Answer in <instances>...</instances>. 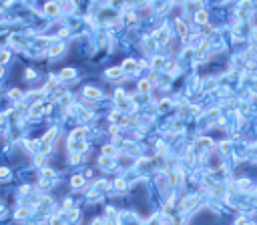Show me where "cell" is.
I'll list each match as a JSON object with an SVG mask.
<instances>
[{
    "instance_id": "obj_27",
    "label": "cell",
    "mask_w": 257,
    "mask_h": 225,
    "mask_svg": "<svg viewBox=\"0 0 257 225\" xmlns=\"http://www.w3.org/2000/svg\"><path fill=\"white\" fill-rule=\"evenodd\" d=\"M249 151H251V153H255V155H257V145H253V147L249 149Z\"/></svg>"
},
{
    "instance_id": "obj_17",
    "label": "cell",
    "mask_w": 257,
    "mask_h": 225,
    "mask_svg": "<svg viewBox=\"0 0 257 225\" xmlns=\"http://www.w3.org/2000/svg\"><path fill=\"white\" fill-rule=\"evenodd\" d=\"M115 187H117V189H125V181H123V179H117V181H115Z\"/></svg>"
},
{
    "instance_id": "obj_26",
    "label": "cell",
    "mask_w": 257,
    "mask_h": 225,
    "mask_svg": "<svg viewBox=\"0 0 257 225\" xmlns=\"http://www.w3.org/2000/svg\"><path fill=\"white\" fill-rule=\"evenodd\" d=\"M52 225H64V223H62L60 219H52Z\"/></svg>"
},
{
    "instance_id": "obj_13",
    "label": "cell",
    "mask_w": 257,
    "mask_h": 225,
    "mask_svg": "<svg viewBox=\"0 0 257 225\" xmlns=\"http://www.w3.org/2000/svg\"><path fill=\"white\" fill-rule=\"evenodd\" d=\"M40 109H42V107H40V103H36V105L32 107V111H30V115H32V117H36V115L40 113Z\"/></svg>"
},
{
    "instance_id": "obj_3",
    "label": "cell",
    "mask_w": 257,
    "mask_h": 225,
    "mask_svg": "<svg viewBox=\"0 0 257 225\" xmlns=\"http://www.w3.org/2000/svg\"><path fill=\"white\" fill-rule=\"evenodd\" d=\"M44 12H46V14H50V16H54V14L58 12V6H56L54 2H48V4H46V8H44Z\"/></svg>"
},
{
    "instance_id": "obj_21",
    "label": "cell",
    "mask_w": 257,
    "mask_h": 225,
    "mask_svg": "<svg viewBox=\"0 0 257 225\" xmlns=\"http://www.w3.org/2000/svg\"><path fill=\"white\" fill-rule=\"evenodd\" d=\"M115 96H117V101H123V98H125V92H123V90H117Z\"/></svg>"
},
{
    "instance_id": "obj_20",
    "label": "cell",
    "mask_w": 257,
    "mask_h": 225,
    "mask_svg": "<svg viewBox=\"0 0 257 225\" xmlns=\"http://www.w3.org/2000/svg\"><path fill=\"white\" fill-rule=\"evenodd\" d=\"M153 64H155V66H161V64H163V58H161V56L153 58Z\"/></svg>"
},
{
    "instance_id": "obj_28",
    "label": "cell",
    "mask_w": 257,
    "mask_h": 225,
    "mask_svg": "<svg viewBox=\"0 0 257 225\" xmlns=\"http://www.w3.org/2000/svg\"><path fill=\"white\" fill-rule=\"evenodd\" d=\"M237 225H245V221H243V219H239V221H237Z\"/></svg>"
},
{
    "instance_id": "obj_15",
    "label": "cell",
    "mask_w": 257,
    "mask_h": 225,
    "mask_svg": "<svg viewBox=\"0 0 257 225\" xmlns=\"http://www.w3.org/2000/svg\"><path fill=\"white\" fill-rule=\"evenodd\" d=\"M103 153H105V155H115V147H111V145H109V147H105V149H103Z\"/></svg>"
},
{
    "instance_id": "obj_10",
    "label": "cell",
    "mask_w": 257,
    "mask_h": 225,
    "mask_svg": "<svg viewBox=\"0 0 257 225\" xmlns=\"http://www.w3.org/2000/svg\"><path fill=\"white\" fill-rule=\"evenodd\" d=\"M149 89H151V83L149 81H141L139 83V90L141 92H149Z\"/></svg>"
},
{
    "instance_id": "obj_25",
    "label": "cell",
    "mask_w": 257,
    "mask_h": 225,
    "mask_svg": "<svg viewBox=\"0 0 257 225\" xmlns=\"http://www.w3.org/2000/svg\"><path fill=\"white\" fill-rule=\"evenodd\" d=\"M6 175H8V169L2 167V169H0V177H6Z\"/></svg>"
},
{
    "instance_id": "obj_29",
    "label": "cell",
    "mask_w": 257,
    "mask_h": 225,
    "mask_svg": "<svg viewBox=\"0 0 257 225\" xmlns=\"http://www.w3.org/2000/svg\"><path fill=\"white\" fill-rule=\"evenodd\" d=\"M0 75H2V66H0Z\"/></svg>"
},
{
    "instance_id": "obj_19",
    "label": "cell",
    "mask_w": 257,
    "mask_h": 225,
    "mask_svg": "<svg viewBox=\"0 0 257 225\" xmlns=\"http://www.w3.org/2000/svg\"><path fill=\"white\" fill-rule=\"evenodd\" d=\"M26 215H28V211H26V209H20V211L16 213V217H18V219H22V217H26Z\"/></svg>"
},
{
    "instance_id": "obj_16",
    "label": "cell",
    "mask_w": 257,
    "mask_h": 225,
    "mask_svg": "<svg viewBox=\"0 0 257 225\" xmlns=\"http://www.w3.org/2000/svg\"><path fill=\"white\" fill-rule=\"evenodd\" d=\"M10 96H12V98H20V96H22V92H20V90H10Z\"/></svg>"
},
{
    "instance_id": "obj_1",
    "label": "cell",
    "mask_w": 257,
    "mask_h": 225,
    "mask_svg": "<svg viewBox=\"0 0 257 225\" xmlns=\"http://www.w3.org/2000/svg\"><path fill=\"white\" fill-rule=\"evenodd\" d=\"M85 135H86L85 129H77V131L70 135V145H72V143H81V139H83Z\"/></svg>"
},
{
    "instance_id": "obj_23",
    "label": "cell",
    "mask_w": 257,
    "mask_h": 225,
    "mask_svg": "<svg viewBox=\"0 0 257 225\" xmlns=\"http://www.w3.org/2000/svg\"><path fill=\"white\" fill-rule=\"evenodd\" d=\"M201 145H205V147H211V145H213V143H211V141H209V139H201Z\"/></svg>"
},
{
    "instance_id": "obj_18",
    "label": "cell",
    "mask_w": 257,
    "mask_h": 225,
    "mask_svg": "<svg viewBox=\"0 0 257 225\" xmlns=\"http://www.w3.org/2000/svg\"><path fill=\"white\" fill-rule=\"evenodd\" d=\"M221 149H223V153H229V151H231V145H229V143L225 141V143L221 145Z\"/></svg>"
},
{
    "instance_id": "obj_11",
    "label": "cell",
    "mask_w": 257,
    "mask_h": 225,
    "mask_svg": "<svg viewBox=\"0 0 257 225\" xmlns=\"http://www.w3.org/2000/svg\"><path fill=\"white\" fill-rule=\"evenodd\" d=\"M72 77H75V70L72 68H64L60 72V79H72Z\"/></svg>"
},
{
    "instance_id": "obj_4",
    "label": "cell",
    "mask_w": 257,
    "mask_h": 225,
    "mask_svg": "<svg viewBox=\"0 0 257 225\" xmlns=\"http://www.w3.org/2000/svg\"><path fill=\"white\" fill-rule=\"evenodd\" d=\"M123 70H127V72H133V70H137V64H135V60H125V64H123Z\"/></svg>"
},
{
    "instance_id": "obj_2",
    "label": "cell",
    "mask_w": 257,
    "mask_h": 225,
    "mask_svg": "<svg viewBox=\"0 0 257 225\" xmlns=\"http://www.w3.org/2000/svg\"><path fill=\"white\" fill-rule=\"evenodd\" d=\"M85 94L88 96V98H100V90L92 89V87H86V89H85Z\"/></svg>"
},
{
    "instance_id": "obj_5",
    "label": "cell",
    "mask_w": 257,
    "mask_h": 225,
    "mask_svg": "<svg viewBox=\"0 0 257 225\" xmlns=\"http://www.w3.org/2000/svg\"><path fill=\"white\" fill-rule=\"evenodd\" d=\"M195 20H197L199 24H205V22H207V12H205V10H199V12L195 14Z\"/></svg>"
},
{
    "instance_id": "obj_7",
    "label": "cell",
    "mask_w": 257,
    "mask_h": 225,
    "mask_svg": "<svg viewBox=\"0 0 257 225\" xmlns=\"http://www.w3.org/2000/svg\"><path fill=\"white\" fill-rule=\"evenodd\" d=\"M121 75H123V68H109V70H107V77H111V79L121 77Z\"/></svg>"
},
{
    "instance_id": "obj_22",
    "label": "cell",
    "mask_w": 257,
    "mask_h": 225,
    "mask_svg": "<svg viewBox=\"0 0 257 225\" xmlns=\"http://www.w3.org/2000/svg\"><path fill=\"white\" fill-rule=\"evenodd\" d=\"M6 60H8V52H2V54H0V64L6 62Z\"/></svg>"
},
{
    "instance_id": "obj_6",
    "label": "cell",
    "mask_w": 257,
    "mask_h": 225,
    "mask_svg": "<svg viewBox=\"0 0 257 225\" xmlns=\"http://www.w3.org/2000/svg\"><path fill=\"white\" fill-rule=\"evenodd\" d=\"M177 30H179L181 36H187V24L183 20H177Z\"/></svg>"
},
{
    "instance_id": "obj_14",
    "label": "cell",
    "mask_w": 257,
    "mask_h": 225,
    "mask_svg": "<svg viewBox=\"0 0 257 225\" xmlns=\"http://www.w3.org/2000/svg\"><path fill=\"white\" fill-rule=\"evenodd\" d=\"M60 52H62V46H60V44L50 48V54H52V56H54V54H60Z\"/></svg>"
},
{
    "instance_id": "obj_9",
    "label": "cell",
    "mask_w": 257,
    "mask_h": 225,
    "mask_svg": "<svg viewBox=\"0 0 257 225\" xmlns=\"http://www.w3.org/2000/svg\"><path fill=\"white\" fill-rule=\"evenodd\" d=\"M54 135H56V129H50V131L42 137V143H44V145H48V143H50V139H52Z\"/></svg>"
},
{
    "instance_id": "obj_24",
    "label": "cell",
    "mask_w": 257,
    "mask_h": 225,
    "mask_svg": "<svg viewBox=\"0 0 257 225\" xmlns=\"http://www.w3.org/2000/svg\"><path fill=\"white\" fill-rule=\"evenodd\" d=\"M77 217H79V211L72 209V211H70V219H77Z\"/></svg>"
},
{
    "instance_id": "obj_8",
    "label": "cell",
    "mask_w": 257,
    "mask_h": 225,
    "mask_svg": "<svg viewBox=\"0 0 257 225\" xmlns=\"http://www.w3.org/2000/svg\"><path fill=\"white\" fill-rule=\"evenodd\" d=\"M111 119H113L115 123H121V125H127V123H128V119H127V117H121L119 113H115V115H113Z\"/></svg>"
},
{
    "instance_id": "obj_12",
    "label": "cell",
    "mask_w": 257,
    "mask_h": 225,
    "mask_svg": "<svg viewBox=\"0 0 257 225\" xmlns=\"http://www.w3.org/2000/svg\"><path fill=\"white\" fill-rule=\"evenodd\" d=\"M70 183H72V187H81V185L85 183V179H83L81 175H75V177L70 179Z\"/></svg>"
}]
</instances>
